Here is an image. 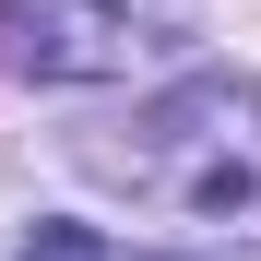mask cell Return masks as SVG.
Wrapping results in <instances>:
<instances>
[{
    "mask_svg": "<svg viewBox=\"0 0 261 261\" xmlns=\"http://www.w3.org/2000/svg\"><path fill=\"white\" fill-rule=\"evenodd\" d=\"M178 0H0V48L36 83H119L130 60L166 48Z\"/></svg>",
    "mask_w": 261,
    "mask_h": 261,
    "instance_id": "cell-2",
    "label": "cell"
},
{
    "mask_svg": "<svg viewBox=\"0 0 261 261\" xmlns=\"http://www.w3.org/2000/svg\"><path fill=\"white\" fill-rule=\"evenodd\" d=\"M95 166L190 226L261 238V95L249 83H178L166 107H143L130 143H95Z\"/></svg>",
    "mask_w": 261,
    "mask_h": 261,
    "instance_id": "cell-1",
    "label": "cell"
},
{
    "mask_svg": "<svg viewBox=\"0 0 261 261\" xmlns=\"http://www.w3.org/2000/svg\"><path fill=\"white\" fill-rule=\"evenodd\" d=\"M12 261H107V238H95V226H36Z\"/></svg>",
    "mask_w": 261,
    "mask_h": 261,
    "instance_id": "cell-3",
    "label": "cell"
}]
</instances>
